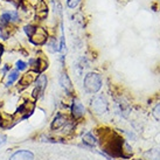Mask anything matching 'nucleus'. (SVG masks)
Here are the masks:
<instances>
[{
	"mask_svg": "<svg viewBox=\"0 0 160 160\" xmlns=\"http://www.w3.org/2000/svg\"><path fill=\"white\" fill-rule=\"evenodd\" d=\"M83 84L87 92L96 93L102 88V77L96 72H89L85 75Z\"/></svg>",
	"mask_w": 160,
	"mask_h": 160,
	"instance_id": "obj_1",
	"label": "nucleus"
},
{
	"mask_svg": "<svg viewBox=\"0 0 160 160\" xmlns=\"http://www.w3.org/2000/svg\"><path fill=\"white\" fill-rule=\"evenodd\" d=\"M48 39H49V35L47 29L41 26H38L35 33L29 38V42H31L32 45L35 46V47H38V46L46 45Z\"/></svg>",
	"mask_w": 160,
	"mask_h": 160,
	"instance_id": "obj_2",
	"label": "nucleus"
},
{
	"mask_svg": "<svg viewBox=\"0 0 160 160\" xmlns=\"http://www.w3.org/2000/svg\"><path fill=\"white\" fill-rule=\"evenodd\" d=\"M91 108L92 110L98 115H102L108 111V108H109V103H108L107 98L104 97L103 95H98L95 96L91 101Z\"/></svg>",
	"mask_w": 160,
	"mask_h": 160,
	"instance_id": "obj_3",
	"label": "nucleus"
},
{
	"mask_svg": "<svg viewBox=\"0 0 160 160\" xmlns=\"http://www.w3.org/2000/svg\"><path fill=\"white\" fill-rule=\"evenodd\" d=\"M38 76H39V72H36V71H34V70H29L28 72H26V74H23V75L21 76L20 82H19V85H20L21 88L29 87L32 83L35 82V80L38 78Z\"/></svg>",
	"mask_w": 160,
	"mask_h": 160,
	"instance_id": "obj_4",
	"label": "nucleus"
},
{
	"mask_svg": "<svg viewBox=\"0 0 160 160\" xmlns=\"http://www.w3.org/2000/svg\"><path fill=\"white\" fill-rule=\"evenodd\" d=\"M35 89L39 91L40 95L45 92V89L47 88V83H48V78H47V76L45 74H40V75L38 76V78L35 80Z\"/></svg>",
	"mask_w": 160,
	"mask_h": 160,
	"instance_id": "obj_5",
	"label": "nucleus"
},
{
	"mask_svg": "<svg viewBox=\"0 0 160 160\" xmlns=\"http://www.w3.org/2000/svg\"><path fill=\"white\" fill-rule=\"evenodd\" d=\"M84 107H83V104L80 102V101H77L75 99L74 102H72V105H71V113L72 116L75 117V118H81L82 116L84 115Z\"/></svg>",
	"mask_w": 160,
	"mask_h": 160,
	"instance_id": "obj_6",
	"label": "nucleus"
},
{
	"mask_svg": "<svg viewBox=\"0 0 160 160\" xmlns=\"http://www.w3.org/2000/svg\"><path fill=\"white\" fill-rule=\"evenodd\" d=\"M34 154L31 151H18L11 156L9 160H33Z\"/></svg>",
	"mask_w": 160,
	"mask_h": 160,
	"instance_id": "obj_7",
	"label": "nucleus"
},
{
	"mask_svg": "<svg viewBox=\"0 0 160 160\" xmlns=\"http://www.w3.org/2000/svg\"><path fill=\"white\" fill-rule=\"evenodd\" d=\"M60 84H61V87H62L66 91H68V92L71 91L72 85H71V81H70V78H69V76H68L67 72H63L62 75H61V77H60Z\"/></svg>",
	"mask_w": 160,
	"mask_h": 160,
	"instance_id": "obj_8",
	"label": "nucleus"
},
{
	"mask_svg": "<svg viewBox=\"0 0 160 160\" xmlns=\"http://www.w3.org/2000/svg\"><path fill=\"white\" fill-rule=\"evenodd\" d=\"M67 122V118L64 117L63 115H58L55 118H54L53 123H52V129L53 130H58L60 128H62L63 125L66 124Z\"/></svg>",
	"mask_w": 160,
	"mask_h": 160,
	"instance_id": "obj_9",
	"label": "nucleus"
},
{
	"mask_svg": "<svg viewBox=\"0 0 160 160\" xmlns=\"http://www.w3.org/2000/svg\"><path fill=\"white\" fill-rule=\"evenodd\" d=\"M47 49H48L50 53H58V40L55 38H49L48 41H47Z\"/></svg>",
	"mask_w": 160,
	"mask_h": 160,
	"instance_id": "obj_10",
	"label": "nucleus"
},
{
	"mask_svg": "<svg viewBox=\"0 0 160 160\" xmlns=\"http://www.w3.org/2000/svg\"><path fill=\"white\" fill-rule=\"evenodd\" d=\"M36 28H38V25H34V23H26V25H23L22 31L27 38H31V36L35 33Z\"/></svg>",
	"mask_w": 160,
	"mask_h": 160,
	"instance_id": "obj_11",
	"label": "nucleus"
},
{
	"mask_svg": "<svg viewBox=\"0 0 160 160\" xmlns=\"http://www.w3.org/2000/svg\"><path fill=\"white\" fill-rule=\"evenodd\" d=\"M18 78H20V71H19L18 69H14V70L9 71L8 78H7V83H6V85H7V87H11V85L13 84L14 82L18 80Z\"/></svg>",
	"mask_w": 160,
	"mask_h": 160,
	"instance_id": "obj_12",
	"label": "nucleus"
},
{
	"mask_svg": "<svg viewBox=\"0 0 160 160\" xmlns=\"http://www.w3.org/2000/svg\"><path fill=\"white\" fill-rule=\"evenodd\" d=\"M83 142L88 144L89 146H93L96 144V139L92 136V133H87L85 136H83Z\"/></svg>",
	"mask_w": 160,
	"mask_h": 160,
	"instance_id": "obj_13",
	"label": "nucleus"
},
{
	"mask_svg": "<svg viewBox=\"0 0 160 160\" xmlns=\"http://www.w3.org/2000/svg\"><path fill=\"white\" fill-rule=\"evenodd\" d=\"M27 66H28V64H27L26 62H23V61H21V60H18V61L15 62V67H17V69H18L19 71L26 70Z\"/></svg>",
	"mask_w": 160,
	"mask_h": 160,
	"instance_id": "obj_14",
	"label": "nucleus"
},
{
	"mask_svg": "<svg viewBox=\"0 0 160 160\" xmlns=\"http://www.w3.org/2000/svg\"><path fill=\"white\" fill-rule=\"evenodd\" d=\"M81 0H67V6L69 8H76L80 5Z\"/></svg>",
	"mask_w": 160,
	"mask_h": 160,
	"instance_id": "obj_15",
	"label": "nucleus"
},
{
	"mask_svg": "<svg viewBox=\"0 0 160 160\" xmlns=\"http://www.w3.org/2000/svg\"><path fill=\"white\" fill-rule=\"evenodd\" d=\"M153 116H154V118L157 120H160V103L153 109Z\"/></svg>",
	"mask_w": 160,
	"mask_h": 160,
	"instance_id": "obj_16",
	"label": "nucleus"
},
{
	"mask_svg": "<svg viewBox=\"0 0 160 160\" xmlns=\"http://www.w3.org/2000/svg\"><path fill=\"white\" fill-rule=\"evenodd\" d=\"M9 69H11V66H8V64H5L4 66V68H2V74H7V71L9 70Z\"/></svg>",
	"mask_w": 160,
	"mask_h": 160,
	"instance_id": "obj_17",
	"label": "nucleus"
},
{
	"mask_svg": "<svg viewBox=\"0 0 160 160\" xmlns=\"http://www.w3.org/2000/svg\"><path fill=\"white\" fill-rule=\"evenodd\" d=\"M4 53H5V46L0 42V58H1V56L4 55Z\"/></svg>",
	"mask_w": 160,
	"mask_h": 160,
	"instance_id": "obj_18",
	"label": "nucleus"
},
{
	"mask_svg": "<svg viewBox=\"0 0 160 160\" xmlns=\"http://www.w3.org/2000/svg\"><path fill=\"white\" fill-rule=\"evenodd\" d=\"M6 139H7V137L4 136V134H1V136H0V145L5 144V142H6Z\"/></svg>",
	"mask_w": 160,
	"mask_h": 160,
	"instance_id": "obj_19",
	"label": "nucleus"
},
{
	"mask_svg": "<svg viewBox=\"0 0 160 160\" xmlns=\"http://www.w3.org/2000/svg\"><path fill=\"white\" fill-rule=\"evenodd\" d=\"M2 123V118H1V115H0V124Z\"/></svg>",
	"mask_w": 160,
	"mask_h": 160,
	"instance_id": "obj_20",
	"label": "nucleus"
},
{
	"mask_svg": "<svg viewBox=\"0 0 160 160\" xmlns=\"http://www.w3.org/2000/svg\"><path fill=\"white\" fill-rule=\"evenodd\" d=\"M125 1H129V0H125Z\"/></svg>",
	"mask_w": 160,
	"mask_h": 160,
	"instance_id": "obj_21",
	"label": "nucleus"
},
{
	"mask_svg": "<svg viewBox=\"0 0 160 160\" xmlns=\"http://www.w3.org/2000/svg\"><path fill=\"white\" fill-rule=\"evenodd\" d=\"M0 81H1V77H0Z\"/></svg>",
	"mask_w": 160,
	"mask_h": 160,
	"instance_id": "obj_22",
	"label": "nucleus"
}]
</instances>
